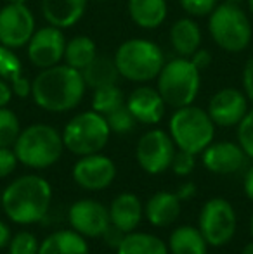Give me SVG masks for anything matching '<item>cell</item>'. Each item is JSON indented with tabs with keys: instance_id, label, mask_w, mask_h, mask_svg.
I'll use <instances>...</instances> for the list:
<instances>
[{
	"instance_id": "cell-1",
	"label": "cell",
	"mask_w": 253,
	"mask_h": 254,
	"mask_svg": "<svg viewBox=\"0 0 253 254\" xmlns=\"http://www.w3.org/2000/svg\"><path fill=\"white\" fill-rule=\"evenodd\" d=\"M85 88L82 71L68 64H56L42 69L31 81V99L47 113H66L82 102Z\"/></svg>"
},
{
	"instance_id": "cell-2",
	"label": "cell",
	"mask_w": 253,
	"mask_h": 254,
	"mask_svg": "<svg viewBox=\"0 0 253 254\" xmlns=\"http://www.w3.org/2000/svg\"><path fill=\"white\" fill-rule=\"evenodd\" d=\"M52 187L40 175H23L2 190V209L16 225H35L49 213Z\"/></svg>"
},
{
	"instance_id": "cell-3",
	"label": "cell",
	"mask_w": 253,
	"mask_h": 254,
	"mask_svg": "<svg viewBox=\"0 0 253 254\" xmlns=\"http://www.w3.org/2000/svg\"><path fill=\"white\" fill-rule=\"evenodd\" d=\"M12 149L23 166L47 170L61 159L64 151L63 135L51 125L35 123L21 130Z\"/></svg>"
},
{
	"instance_id": "cell-4",
	"label": "cell",
	"mask_w": 253,
	"mask_h": 254,
	"mask_svg": "<svg viewBox=\"0 0 253 254\" xmlns=\"http://www.w3.org/2000/svg\"><path fill=\"white\" fill-rule=\"evenodd\" d=\"M113 59L120 76L134 83H146L158 78L165 64V54L155 42L146 38H132L116 49Z\"/></svg>"
},
{
	"instance_id": "cell-5",
	"label": "cell",
	"mask_w": 253,
	"mask_h": 254,
	"mask_svg": "<svg viewBox=\"0 0 253 254\" xmlns=\"http://www.w3.org/2000/svg\"><path fill=\"white\" fill-rule=\"evenodd\" d=\"M169 133L177 149L191 154H201L213 142L215 123L210 118L208 111L191 104L175 109V113L170 116Z\"/></svg>"
},
{
	"instance_id": "cell-6",
	"label": "cell",
	"mask_w": 253,
	"mask_h": 254,
	"mask_svg": "<svg viewBox=\"0 0 253 254\" xmlns=\"http://www.w3.org/2000/svg\"><path fill=\"white\" fill-rule=\"evenodd\" d=\"M201 71L191 63L189 57H175L163 64L158 74V92L169 107L191 106L199 94Z\"/></svg>"
},
{
	"instance_id": "cell-7",
	"label": "cell",
	"mask_w": 253,
	"mask_h": 254,
	"mask_svg": "<svg viewBox=\"0 0 253 254\" xmlns=\"http://www.w3.org/2000/svg\"><path fill=\"white\" fill-rule=\"evenodd\" d=\"M208 30L213 42L226 52H241L252 42L250 17L240 3H219L210 14Z\"/></svg>"
},
{
	"instance_id": "cell-8",
	"label": "cell",
	"mask_w": 253,
	"mask_h": 254,
	"mask_svg": "<svg viewBox=\"0 0 253 254\" xmlns=\"http://www.w3.org/2000/svg\"><path fill=\"white\" fill-rule=\"evenodd\" d=\"M61 135L64 149L80 157L101 152L108 144L111 130L102 114L85 111L68 121Z\"/></svg>"
},
{
	"instance_id": "cell-9",
	"label": "cell",
	"mask_w": 253,
	"mask_h": 254,
	"mask_svg": "<svg viewBox=\"0 0 253 254\" xmlns=\"http://www.w3.org/2000/svg\"><path fill=\"white\" fill-rule=\"evenodd\" d=\"M238 216L233 204L224 197L208 199L199 211L198 228L212 248H222L236 234Z\"/></svg>"
},
{
	"instance_id": "cell-10",
	"label": "cell",
	"mask_w": 253,
	"mask_h": 254,
	"mask_svg": "<svg viewBox=\"0 0 253 254\" xmlns=\"http://www.w3.org/2000/svg\"><path fill=\"white\" fill-rule=\"evenodd\" d=\"M175 144L167 131L155 128L139 138L135 147V159L142 171L148 175H162L172 164L175 156Z\"/></svg>"
},
{
	"instance_id": "cell-11",
	"label": "cell",
	"mask_w": 253,
	"mask_h": 254,
	"mask_svg": "<svg viewBox=\"0 0 253 254\" xmlns=\"http://www.w3.org/2000/svg\"><path fill=\"white\" fill-rule=\"evenodd\" d=\"M35 16L26 3H7L0 9V44L9 49L28 45L35 33Z\"/></svg>"
},
{
	"instance_id": "cell-12",
	"label": "cell",
	"mask_w": 253,
	"mask_h": 254,
	"mask_svg": "<svg viewBox=\"0 0 253 254\" xmlns=\"http://www.w3.org/2000/svg\"><path fill=\"white\" fill-rule=\"evenodd\" d=\"M75 184L90 192L106 190L116 178V164L101 152L80 156L71 170Z\"/></svg>"
},
{
	"instance_id": "cell-13",
	"label": "cell",
	"mask_w": 253,
	"mask_h": 254,
	"mask_svg": "<svg viewBox=\"0 0 253 254\" xmlns=\"http://www.w3.org/2000/svg\"><path fill=\"white\" fill-rule=\"evenodd\" d=\"M66 42L61 28H56L52 24L38 28L26 45L28 59L38 69L56 66L63 61Z\"/></svg>"
},
{
	"instance_id": "cell-14",
	"label": "cell",
	"mask_w": 253,
	"mask_h": 254,
	"mask_svg": "<svg viewBox=\"0 0 253 254\" xmlns=\"http://www.w3.org/2000/svg\"><path fill=\"white\" fill-rule=\"evenodd\" d=\"M68 221L71 228L85 239L102 237L111 225L108 207L95 199H80L71 204L68 211Z\"/></svg>"
},
{
	"instance_id": "cell-15",
	"label": "cell",
	"mask_w": 253,
	"mask_h": 254,
	"mask_svg": "<svg viewBox=\"0 0 253 254\" xmlns=\"http://www.w3.org/2000/svg\"><path fill=\"white\" fill-rule=\"evenodd\" d=\"M208 114L215 127H238L248 113V97L238 88H222L208 102Z\"/></svg>"
},
{
	"instance_id": "cell-16",
	"label": "cell",
	"mask_w": 253,
	"mask_h": 254,
	"mask_svg": "<svg viewBox=\"0 0 253 254\" xmlns=\"http://www.w3.org/2000/svg\"><path fill=\"white\" fill-rule=\"evenodd\" d=\"M248 156L240 144L234 142H212L201 152V163L210 173L233 175L247 166Z\"/></svg>"
},
{
	"instance_id": "cell-17",
	"label": "cell",
	"mask_w": 253,
	"mask_h": 254,
	"mask_svg": "<svg viewBox=\"0 0 253 254\" xmlns=\"http://www.w3.org/2000/svg\"><path fill=\"white\" fill-rule=\"evenodd\" d=\"M125 106L132 116L142 125H158L163 120L167 111V104L160 95L158 88L139 87L127 97Z\"/></svg>"
},
{
	"instance_id": "cell-18",
	"label": "cell",
	"mask_w": 253,
	"mask_h": 254,
	"mask_svg": "<svg viewBox=\"0 0 253 254\" xmlns=\"http://www.w3.org/2000/svg\"><path fill=\"white\" fill-rule=\"evenodd\" d=\"M111 225L122 232H134L144 218V206L141 199L132 192H122L111 201L108 207Z\"/></svg>"
},
{
	"instance_id": "cell-19",
	"label": "cell",
	"mask_w": 253,
	"mask_h": 254,
	"mask_svg": "<svg viewBox=\"0 0 253 254\" xmlns=\"http://www.w3.org/2000/svg\"><path fill=\"white\" fill-rule=\"evenodd\" d=\"M182 211V201L175 192L162 190L153 194L144 206V216L153 227L165 228L179 218Z\"/></svg>"
},
{
	"instance_id": "cell-20",
	"label": "cell",
	"mask_w": 253,
	"mask_h": 254,
	"mask_svg": "<svg viewBox=\"0 0 253 254\" xmlns=\"http://www.w3.org/2000/svg\"><path fill=\"white\" fill-rule=\"evenodd\" d=\"M88 0H40L45 21L56 28H71L82 19Z\"/></svg>"
},
{
	"instance_id": "cell-21",
	"label": "cell",
	"mask_w": 253,
	"mask_h": 254,
	"mask_svg": "<svg viewBox=\"0 0 253 254\" xmlns=\"http://www.w3.org/2000/svg\"><path fill=\"white\" fill-rule=\"evenodd\" d=\"M0 78L10 85L16 97L26 99L31 95V83L23 76V64L19 57L14 54V49L2 44H0Z\"/></svg>"
},
{
	"instance_id": "cell-22",
	"label": "cell",
	"mask_w": 253,
	"mask_h": 254,
	"mask_svg": "<svg viewBox=\"0 0 253 254\" xmlns=\"http://www.w3.org/2000/svg\"><path fill=\"white\" fill-rule=\"evenodd\" d=\"M128 16L144 30H155L167 19V0H128Z\"/></svg>"
},
{
	"instance_id": "cell-23",
	"label": "cell",
	"mask_w": 253,
	"mask_h": 254,
	"mask_svg": "<svg viewBox=\"0 0 253 254\" xmlns=\"http://www.w3.org/2000/svg\"><path fill=\"white\" fill-rule=\"evenodd\" d=\"M170 44L180 57H191L201 45V30L192 17H180L170 28Z\"/></svg>"
},
{
	"instance_id": "cell-24",
	"label": "cell",
	"mask_w": 253,
	"mask_h": 254,
	"mask_svg": "<svg viewBox=\"0 0 253 254\" xmlns=\"http://www.w3.org/2000/svg\"><path fill=\"white\" fill-rule=\"evenodd\" d=\"M84 235L75 230H58L40 242L38 254H88Z\"/></svg>"
},
{
	"instance_id": "cell-25",
	"label": "cell",
	"mask_w": 253,
	"mask_h": 254,
	"mask_svg": "<svg viewBox=\"0 0 253 254\" xmlns=\"http://www.w3.org/2000/svg\"><path fill=\"white\" fill-rule=\"evenodd\" d=\"M84 81L88 88L97 90L102 87H109V85H116L120 78L118 67L113 57L109 56H95L94 61L82 71Z\"/></svg>"
},
{
	"instance_id": "cell-26",
	"label": "cell",
	"mask_w": 253,
	"mask_h": 254,
	"mask_svg": "<svg viewBox=\"0 0 253 254\" xmlns=\"http://www.w3.org/2000/svg\"><path fill=\"white\" fill-rule=\"evenodd\" d=\"M169 251L172 254H206L208 242L205 241L199 228L192 225H182L170 234Z\"/></svg>"
},
{
	"instance_id": "cell-27",
	"label": "cell",
	"mask_w": 253,
	"mask_h": 254,
	"mask_svg": "<svg viewBox=\"0 0 253 254\" xmlns=\"http://www.w3.org/2000/svg\"><path fill=\"white\" fill-rule=\"evenodd\" d=\"M116 254H169V246L146 232H128L116 248Z\"/></svg>"
},
{
	"instance_id": "cell-28",
	"label": "cell",
	"mask_w": 253,
	"mask_h": 254,
	"mask_svg": "<svg viewBox=\"0 0 253 254\" xmlns=\"http://www.w3.org/2000/svg\"><path fill=\"white\" fill-rule=\"evenodd\" d=\"M97 56V47L92 38L85 37V35H78L73 37L71 40L66 42V49H64V64L75 67L78 71H84L88 64L94 61Z\"/></svg>"
},
{
	"instance_id": "cell-29",
	"label": "cell",
	"mask_w": 253,
	"mask_h": 254,
	"mask_svg": "<svg viewBox=\"0 0 253 254\" xmlns=\"http://www.w3.org/2000/svg\"><path fill=\"white\" fill-rule=\"evenodd\" d=\"M123 104H125V95H123L122 88H118L116 85L97 88L92 95V111L102 114V116H108L109 113L122 107Z\"/></svg>"
},
{
	"instance_id": "cell-30",
	"label": "cell",
	"mask_w": 253,
	"mask_h": 254,
	"mask_svg": "<svg viewBox=\"0 0 253 254\" xmlns=\"http://www.w3.org/2000/svg\"><path fill=\"white\" fill-rule=\"evenodd\" d=\"M21 133V125L16 113L0 107V147H12Z\"/></svg>"
},
{
	"instance_id": "cell-31",
	"label": "cell",
	"mask_w": 253,
	"mask_h": 254,
	"mask_svg": "<svg viewBox=\"0 0 253 254\" xmlns=\"http://www.w3.org/2000/svg\"><path fill=\"white\" fill-rule=\"evenodd\" d=\"M106 121H108V127L111 130V133H116V135H125V133H130L132 130L135 128V120L132 116V113L128 111V107L123 104L122 107H118L116 111L109 113L108 116H104Z\"/></svg>"
},
{
	"instance_id": "cell-32",
	"label": "cell",
	"mask_w": 253,
	"mask_h": 254,
	"mask_svg": "<svg viewBox=\"0 0 253 254\" xmlns=\"http://www.w3.org/2000/svg\"><path fill=\"white\" fill-rule=\"evenodd\" d=\"M7 248H9V254H38L40 242L31 232L23 230L10 237Z\"/></svg>"
},
{
	"instance_id": "cell-33",
	"label": "cell",
	"mask_w": 253,
	"mask_h": 254,
	"mask_svg": "<svg viewBox=\"0 0 253 254\" xmlns=\"http://www.w3.org/2000/svg\"><path fill=\"white\" fill-rule=\"evenodd\" d=\"M238 144L241 145L245 154L253 159V109H248L238 125Z\"/></svg>"
},
{
	"instance_id": "cell-34",
	"label": "cell",
	"mask_w": 253,
	"mask_h": 254,
	"mask_svg": "<svg viewBox=\"0 0 253 254\" xmlns=\"http://www.w3.org/2000/svg\"><path fill=\"white\" fill-rule=\"evenodd\" d=\"M196 154H191L187 151H175V156L172 159V164H170V170L177 175V177H187V175L192 173L196 166L194 161Z\"/></svg>"
},
{
	"instance_id": "cell-35",
	"label": "cell",
	"mask_w": 253,
	"mask_h": 254,
	"mask_svg": "<svg viewBox=\"0 0 253 254\" xmlns=\"http://www.w3.org/2000/svg\"><path fill=\"white\" fill-rule=\"evenodd\" d=\"M179 2L180 7L189 16H196V17L210 16L213 12V9L219 5V0H179Z\"/></svg>"
},
{
	"instance_id": "cell-36",
	"label": "cell",
	"mask_w": 253,
	"mask_h": 254,
	"mask_svg": "<svg viewBox=\"0 0 253 254\" xmlns=\"http://www.w3.org/2000/svg\"><path fill=\"white\" fill-rule=\"evenodd\" d=\"M17 157L14 149L10 147H0V178H7L14 173L17 166Z\"/></svg>"
},
{
	"instance_id": "cell-37",
	"label": "cell",
	"mask_w": 253,
	"mask_h": 254,
	"mask_svg": "<svg viewBox=\"0 0 253 254\" xmlns=\"http://www.w3.org/2000/svg\"><path fill=\"white\" fill-rule=\"evenodd\" d=\"M243 88L248 101L253 102V56L247 61L243 69Z\"/></svg>"
},
{
	"instance_id": "cell-38",
	"label": "cell",
	"mask_w": 253,
	"mask_h": 254,
	"mask_svg": "<svg viewBox=\"0 0 253 254\" xmlns=\"http://www.w3.org/2000/svg\"><path fill=\"white\" fill-rule=\"evenodd\" d=\"M125 237V232H122L120 228L113 227V225H109V228L104 232V235H102V239H104V242L109 246V248L116 249L120 246V242H122V239Z\"/></svg>"
},
{
	"instance_id": "cell-39",
	"label": "cell",
	"mask_w": 253,
	"mask_h": 254,
	"mask_svg": "<svg viewBox=\"0 0 253 254\" xmlns=\"http://www.w3.org/2000/svg\"><path fill=\"white\" fill-rule=\"evenodd\" d=\"M189 59L199 71H203L212 64V54H210L208 51H205V49H198V51L192 54Z\"/></svg>"
},
{
	"instance_id": "cell-40",
	"label": "cell",
	"mask_w": 253,
	"mask_h": 254,
	"mask_svg": "<svg viewBox=\"0 0 253 254\" xmlns=\"http://www.w3.org/2000/svg\"><path fill=\"white\" fill-rule=\"evenodd\" d=\"M196 184H192V182H186V184H182V185H179V189H177V197L180 199V201H189V199L194 197V194H196Z\"/></svg>"
},
{
	"instance_id": "cell-41",
	"label": "cell",
	"mask_w": 253,
	"mask_h": 254,
	"mask_svg": "<svg viewBox=\"0 0 253 254\" xmlns=\"http://www.w3.org/2000/svg\"><path fill=\"white\" fill-rule=\"evenodd\" d=\"M12 95L14 92L10 88V85L0 78V107H7V104L12 101Z\"/></svg>"
},
{
	"instance_id": "cell-42",
	"label": "cell",
	"mask_w": 253,
	"mask_h": 254,
	"mask_svg": "<svg viewBox=\"0 0 253 254\" xmlns=\"http://www.w3.org/2000/svg\"><path fill=\"white\" fill-rule=\"evenodd\" d=\"M243 190H245V195H247V197L253 202V164L247 170V173H245Z\"/></svg>"
},
{
	"instance_id": "cell-43",
	"label": "cell",
	"mask_w": 253,
	"mask_h": 254,
	"mask_svg": "<svg viewBox=\"0 0 253 254\" xmlns=\"http://www.w3.org/2000/svg\"><path fill=\"white\" fill-rule=\"evenodd\" d=\"M10 237H12V235H10V228L7 227L5 221L0 220V249H3V248L9 246Z\"/></svg>"
},
{
	"instance_id": "cell-44",
	"label": "cell",
	"mask_w": 253,
	"mask_h": 254,
	"mask_svg": "<svg viewBox=\"0 0 253 254\" xmlns=\"http://www.w3.org/2000/svg\"><path fill=\"white\" fill-rule=\"evenodd\" d=\"M241 254H253V239H252V242H248V244L245 246Z\"/></svg>"
},
{
	"instance_id": "cell-45",
	"label": "cell",
	"mask_w": 253,
	"mask_h": 254,
	"mask_svg": "<svg viewBox=\"0 0 253 254\" xmlns=\"http://www.w3.org/2000/svg\"><path fill=\"white\" fill-rule=\"evenodd\" d=\"M9 3H26L28 0H7Z\"/></svg>"
},
{
	"instance_id": "cell-46",
	"label": "cell",
	"mask_w": 253,
	"mask_h": 254,
	"mask_svg": "<svg viewBox=\"0 0 253 254\" xmlns=\"http://www.w3.org/2000/svg\"><path fill=\"white\" fill-rule=\"evenodd\" d=\"M247 3H248V9H250L252 16H253V0H247Z\"/></svg>"
},
{
	"instance_id": "cell-47",
	"label": "cell",
	"mask_w": 253,
	"mask_h": 254,
	"mask_svg": "<svg viewBox=\"0 0 253 254\" xmlns=\"http://www.w3.org/2000/svg\"><path fill=\"white\" fill-rule=\"evenodd\" d=\"M250 232H252V239H253V214H252V220H250Z\"/></svg>"
},
{
	"instance_id": "cell-48",
	"label": "cell",
	"mask_w": 253,
	"mask_h": 254,
	"mask_svg": "<svg viewBox=\"0 0 253 254\" xmlns=\"http://www.w3.org/2000/svg\"><path fill=\"white\" fill-rule=\"evenodd\" d=\"M226 2H231V3H240L241 0H226Z\"/></svg>"
},
{
	"instance_id": "cell-49",
	"label": "cell",
	"mask_w": 253,
	"mask_h": 254,
	"mask_svg": "<svg viewBox=\"0 0 253 254\" xmlns=\"http://www.w3.org/2000/svg\"><path fill=\"white\" fill-rule=\"evenodd\" d=\"M0 209H2V190H0Z\"/></svg>"
},
{
	"instance_id": "cell-50",
	"label": "cell",
	"mask_w": 253,
	"mask_h": 254,
	"mask_svg": "<svg viewBox=\"0 0 253 254\" xmlns=\"http://www.w3.org/2000/svg\"><path fill=\"white\" fill-rule=\"evenodd\" d=\"M94 2H108V0H94Z\"/></svg>"
}]
</instances>
